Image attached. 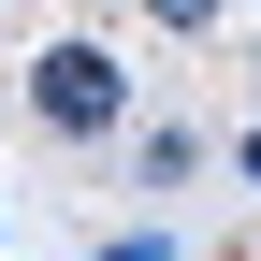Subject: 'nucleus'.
I'll return each instance as SVG.
<instances>
[{"instance_id":"nucleus-1","label":"nucleus","mask_w":261,"mask_h":261,"mask_svg":"<svg viewBox=\"0 0 261 261\" xmlns=\"http://www.w3.org/2000/svg\"><path fill=\"white\" fill-rule=\"evenodd\" d=\"M29 116H44L58 145H102V130L130 116V73H116V44H73V29H58V44L29 58Z\"/></svg>"},{"instance_id":"nucleus-2","label":"nucleus","mask_w":261,"mask_h":261,"mask_svg":"<svg viewBox=\"0 0 261 261\" xmlns=\"http://www.w3.org/2000/svg\"><path fill=\"white\" fill-rule=\"evenodd\" d=\"M145 15H160V29H218V0H145Z\"/></svg>"},{"instance_id":"nucleus-3","label":"nucleus","mask_w":261,"mask_h":261,"mask_svg":"<svg viewBox=\"0 0 261 261\" xmlns=\"http://www.w3.org/2000/svg\"><path fill=\"white\" fill-rule=\"evenodd\" d=\"M102 261H174V247H145V232H130V247H102Z\"/></svg>"},{"instance_id":"nucleus-4","label":"nucleus","mask_w":261,"mask_h":261,"mask_svg":"<svg viewBox=\"0 0 261 261\" xmlns=\"http://www.w3.org/2000/svg\"><path fill=\"white\" fill-rule=\"evenodd\" d=\"M247 174H261V130H247Z\"/></svg>"}]
</instances>
